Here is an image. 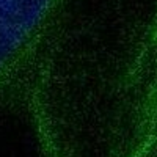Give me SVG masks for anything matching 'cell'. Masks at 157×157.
I'll use <instances>...</instances> for the list:
<instances>
[{
    "label": "cell",
    "mask_w": 157,
    "mask_h": 157,
    "mask_svg": "<svg viewBox=\"0 0 157 157\" xmlns=\"http://www.w3.org/2000/svg\"><path fill=\"white\" fill-rule=\"evenodd\" d=\"M57 0H0V72L41 29Z\"/></svg>",
    "instance_id": "6da1fadb"
}]
</instances>
